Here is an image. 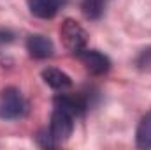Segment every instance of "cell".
Listing matches in <instances>:
<instances>
[{
    "label": "cell",
    "instance_id": "obj_9",
    "mask_svg": "<svg viewBox=\"0 0 151 150\" xmlns=\"http://www.w3.org/2000/svg\"><path fill=\"white\" fill-rule=\"evenodd\" d=\"M135 143L139 149H151V111L146 113L137 125Z\"/></svg>",
    "mask_w": 151,
    "mask_h": 150
},
{
    "label": "cell",
    "instance_id": "obj_6",
    "mask_svg": "<svg viewBox=\"0 0 151 150\" xmlns=\"http://www.w3.org/2000/svg\"><path fill=\"white\" fill-rule=\"evenodd\" d=\"M27 51H28L30 57H34L37 60H44V58L53 57L55 44H53L51 39L46 37V36L34 34V36H28V39H27Z\"/></svg>",
    "mask_w": 151,
    "mask_h": 150
},
{
    "label": "cell",
    "instance_id": "obj_3",
    "mask_svg": "<svg viewBox=\"0 0 151 150\" xmlns=\"http://www.w3.org/2000/svg\"><path fill=\"white\" fill-rule=\"evenodd\" d=\"M49 131L53 134V138L56 140L58 145H62L63 141H67L74 131V117L65 110L55 108L51 113V122H49Z\"/></svg>",
    "mask_w": 151,
    "mask_h": 150
},
{
    "label": "cell",
    "instance_id": "obj_12",
    "mask_svg": "<svg viewBox=\"0 0 151 150\" xmlns=\"http://www.w3.org/2000/svg\"><path fill=\"white\" fill-rule=\"evenodd\" d=\"M137 66H139V67H150L151 66V48L141 51V55H139V58H137Z\"/></svg>",
    "mask_w": 151,
    "mask_h": 150
},
{
    "label": "cell",
    "instance_id": "obj_2",
    "mask_svg": "<svg viewBox=\"0 0 151 150\" xmlns=\"http://www.w3.org/2000/svg\"><path fill=\"white\" fill-rule=\"evenodd\" d=\"M60 37L63 46L70 51V53H81L84 48H86V42H88V34L86 30L72 18H65L62 21V27H60Z\"/></svg>",
    "mask_w": 151,
    "mask_h": 150
},
{
    "label": "cell",
    "instance_id": "obj_7",
    "mask_svg": "<svg viewBox=\"0 0 151 150\" xmlns=\"http://www.w3.org/2000/svg\"><path fill=\"white\" fill-rule=\"evenodd\" d=\"M67 0H28V9L40 20H51L56 16L58 9L65 5Z\"/></svg>",
    "mask_w": 151,
    "mask_h": 150
},
{
    "label": "cell",
    "instance_id": "obj_11",
    "mask_svg": "<svg viewBox=\"0 0 151 150\" xmlns=\"http://www.w3.org/2000/svg\"><path fill=\"white\" fill-rule=\"evenodd\" d=\"M35 140H37L39 147H42V149H56V147H60V145L56 143V140L53 138L49 127H47V129H40L37 133V136H35Z\"/></svg>",
    "mask_w": 151,
    "mask_h": 150
},
{
    "label": "cell",
    "instance_id": "obj_4",
    "mask_svg": "<svg viewBox=\"0 0 151 150\" xmlns=\"http://www.w3.org/2000/svg\"><path fill=\"white\" fill-rule=\"evenodd\" d=\"M55 103V108H60V110H65L69 111L72 117H83L86 110L90 108V99L86 94L83 92H77V94H60L53 99Z\"/></svg>",
    "mask_w": 151,
    "mask_h": 150
},
{
    "label": "cell",
    "instance_id": "obj_5",
    "mask_svg": "<svg viewBox=\"0 0 151 150\" xmlns=\"http://www.w3.org/2000/svg\"><path fill=\"white\" fill-rule=\"evenodd\" d=\"M79 60L83 62V66L86 67V71L93 76H102L109 73L111 69V60L107 55H104L99 50H88L84 48L81 53H77Z\"/></svg>",
    "mask_w": 151,
    "mask_h": 150
},
{
    "label": "cell",
    "instance_id": "obj_1",
    "mask_svg": "<svg viewBox=\"0 0 151 150\" xmlns=\"http://www.w3.org/2000/svg\"><path fill=\"white\" fill-rule=\"evenodd\" d=\"M28 111V103L16 87H7L0 92V118L18 120Z\"/></svg>",
    "mask_w": 151,
    "mask_h": 150
},
{
    "label": "cell",
    "instance_id": "obj_10",
    "mask_svg": "<svg viewBox=\"0 0 151 150\" xmlns=\"http://www.w3.org/2000/svg\"><path fill=\"white\" fill-rule=\"evenodd\" d=\"M106 0H83V12L90 20H99L104 12Z\"/></svg>",
    "mask_w": 151,
    "mask_h": 150
},
{
    "label": "cell",
    "instance_id": "obj_8",
    "mask_svg": "<svg viewBox=\"0 0 151 150\" xmlns=\"http://www.w3.org/2000/svg\"><path fill=\"white\" fill-rule=\"evenodd\" d=\"M42 79L47 87L55 88V90H65L72 85V79L70 76L65 74L63 71L60 69H55V67H47L42 71Z\"/></svg>",
    "mask_w": 151,
    "mask_h": 150
},
{
    "label": "cell",
    "instance_id": "obj_13",
    "mask_svg": "<svg viewBox=\"0 0 151 150\" xmlns=\"http://www.w3.org/2000/svg\"><path fill=\"white\" fill-rule=\"evenodd\" d=\"M14 39V34L11 30H4L0 28V44H5V42H11Z\"/></svg>",
    "mask_w": 151,
    "mask_h": 150
}]
</instances>
